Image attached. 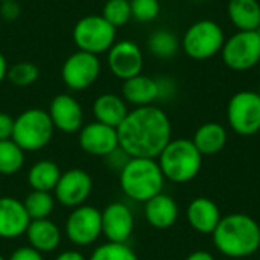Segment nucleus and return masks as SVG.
Instances as JSON below:
<instances>
[{"label":"nucleus","mask_w":260,"mask_h":260,"mask_svg":"<svg viewBox=\"0 0 260 260\" xmlns=\"http://www.w3.org/2000/svg\"><path fill=\"white\" fill-rule=\"evenodd\" d=\"M117 136L119 148L129 157L157 158L172 140V125L165 110L137 107L117 126Z\"/></svg>","instance_id":"obj_1"},{"label":"nucleus","mask_w":260,"mask_h":260,"mask_svg":"<svg viewBox=\"0 0 260 260\" xmlns=\"http://www.w3.org/2000/svg\"><path fill=\"white\" fill-rule=\"evenodd\" d=\"M216 250L230 259H245L260 248L259 222L247 213L224 216L212 233Z\"/></svg>","instance_id":"obj_2"},{"label":"nucleus","mask_w":260,"mask_h":260,"mask_svg":"<svg viewBox=\"0 0 260 260\" xmlns=\"http://www.w3.org/2000/svg\"><path fill=\"white\" fill-rule=\"evenodd\" d=\"M165 181L157 158L131 157L119 174L122 192L136 203H146L161 193Z\"/></svg>","instance_id":"obj_3"},{"label":"nucleus","mask_w":260,"mask_h":260,"mask_svg":"<svg viewBox=\"0 0 260 260\" xmlns=\"http://www.w3.org/2000/svg\"><path fill=\"white\" fill-rule=\"evenodd\" d=\"M157 161L165 178L175 184L192 181L203 168V155L189 139H172Z\"/></svg>","instance_id":"obj_4"},{"label":"nucleus","mask_w":260,"mask_h":260,"mask_svg":"<svg viewBox=\"0 0 260 260\" xmlns=\"http://www.w3.org/2000/svg\"><path fill=\"white\" fill-rule=\"evenodd\" d=\"M55 126L47 111L29 108L14 119L12 140L26 152H35L46 148L53 137Z\"/></svg>","instance_id":"obj_5"},{"label":"nucleus","mask_w":260,"mask_h":260,"mask_svg":"<svg viewBox=\"0 0 260 260\" xmlns=\"http://www.w3.org/2000/svg\"><path fill=\"white\" fill-rule=\"evenodd\" d=\"M224 43V29L215 20L209 18L192 23L180 41L183 52L195 61L210 59L215 55L221 53Z\"/></svg>","instance_id":"obj_6"},{"label":"nucleus","mask_w":260,"mask_h":260,"mask_svg":"<svg viewBox=\"0 0 260 260\" xmlns=\"http://www.w3.org/2000/svg\"><path fill=\"white\" fill-rule=\"evenodd\" d=\"M73 41L78 50L99 55L116 43V27L102 15H85L73 27Z\"/></svg>","instance_id":"obj_7"},{"label":"nucleus","mask_w":260,"mask_h":260,"mask_svg":"<svg viewBox=\"0 0 260 260\" xmlns=\"http://www.w3.org/2000/svg\"><path fill=\"white\" fill-rule=\"evenodd\" d=\"M221 56L235 72H245L260 64V30H238L225 40Z\"/></svg>","instance_id":"obj_8"},{"label":"nucleus","mask_w":260,"mask_h":260,"mask_svg":"<svg viewBox=\"0 0 260 260\" xmlns=\"http://www.w3.org/2000/svg\"><path fill=\"white\" fill-rule=\"evenodd\" d=\"M229 126L239 136L250 137L260 131V96L257 91L242 90L232 96L227 105Z\"/></svg>","instance_id":"obj_9"},{"label":"nucleus","mask_w":260,"mask_h":260,"mask_svg":"<svg viewBox=\"0 0 260 260\" xmlns=\"http://www.w3.org/2000/svg\"><path fill=\"white\" fill-rule=\"evenodd\" d=\"M101 235H102L101 210L87 204L75 207L66 221L67 239L78 247H87L94 244Z\"/></svg>","instance_id":"obj_10"},{"label":"nucleus","mask_w":260,"mask_h":260,"mask_svg":"<svg viewBox=\"0 0 260 260\" xmlns=\"http://www.w3.org/2000/svg\"><path fill=\"white\" fill-rule=\"evenodd\" d=\"M101 75V61L98 55L78 50L62 64L61 76L64 84L73 91H82L91 87Z\"/></svg>","instance_id":"obj_11"},{"label":"nucleus","mask_w":260,"mask_h":260,"mask_svg":"<svg viewBox=\"0 0 260 260\" xmlns=\"http://www.w3.org/2000/svg\"><path fill=\"white\" fill-rule=\"evenodd\" d=\"M93 190L91 175L84 169H69L61 174L53 190L55 201L64 207L82 206Z\"/></svg>","instance_id":"obj_12"},{"label":"nucleus","mask_w":260,"mask_h":260,"mask_svg":"<svg viewBox=\"0 0 260 260\" xmlns=\"http://www.w3.org/2000/svg\"><path fill=\"white\" fill-rule=\"evenodd\" d=\"M107 62L116 78L126 81L142 73L143 52L137 43L131 40H122L110 47Z\"/></svg>","instance_id":"obj_13"},{"label":"nucleus","mask_w":260,"mask_h":260,"mask_svg":"<svg viewBox=\"0 0 260 260\" xmlns=\"http://www.w3.org/2000/svg\"><path fill=\"white\" fill-rule=\"evenodd\" d=\"M81 149L93 157H108L119 148L117 128L104 125L101 122H91L79 129Z\"/></svg>","instance_id":"obj_14"},{"label":"nucleus","mask_w":260,"mask_h":260,"mask_svg":"<svg viewBox=\"0 0 260 260\" xmlns=\"http://www.w3.org/2000/svg\"><path fill=\"white\" fill-rule=\"evenodd\" d=\"M102 235L108 242L126 244L134 232V215L125 203H111L102 212Z\"/></svg>","instance_id":"obj_15"},{"label":"nucleus","mask_w":260,"mask_h":260,"mask_svg":"<svg viewBox=\"0 0 260 260\" xmlns=\"http://www.w3.org/2000/svg\"><path fill=\"white\" fill-rule=\"evenodd\" d=\"M49 116L55 126L66 134L79 133L84 126V111L81 104L70 94H58L52 99Z\"/></svg>","instance_id":"obj_16"},{"label":"nucleus","mask_w":260,"mask_h":260,"mask_svg":"<svg viewBox=\"0 0 260 260\" xmlns=\"http://www.w3.org/2000/svg\"><path fill=\"white\" fill-rule=\"evenodd\" d=\"M30 218L23 201L12 197L0 198V239H17L23 236Z\"/></svg>","instance_id":"obj_17"},{"label":"nucleus","mask_w":260,"mask_h":260,"mask_svg":"<svg viewBox=\"0 0 260 260\" xmlns=\"http://www.w3.org/2000/svg\"><path fill=\"white\" fill-rule=\"evenodd\" d=\"M186 216L189 225L201 235H212L222 219L218 204L206 197L193 198L187 206Z\"/></svg>","instance_id":"obj_18"},{"label":"nucleus","mask_w":260,"mask_h":260,"mask_svg":"<svg viewBox=\"0 0 260 260\" xmlns=\"http://www.w3.org/2000/svg\"><path fill=\"white\" fill-rule=\"evenodd\" d=\"M180 216L177 201L168 193H158L145 203V218L148 224L157 230H168L174 227Z\"/></svg>","instance_id":"obj_19"},{"label":"nucleus","mask_w":260,"mask_h":260,"mask_svg":"<svg viewBox=\"0 0 260 260\" xmlns=\"http://www.w3.org/2000/svg\"><path fill=\"white\" fill-rule=\"evenodd\" d=\"M122 98L125 99L126 104H131L136 108L154 105V102L158 101L157 79L140 73L134 78L123 81Z\"/></svg>","instance_id":"obj_20"},{"label":"nucleus","mask_w":260,"mask_h":260,"mask_svg":"<svg viewBox=\"0 0 260 260\" xmlns=\"http://www.w3.org/2000/svg\"><path fill=\"white\" fill-rule=\"evenodd\" d=\"M24 235L27 236L29 247L41 254L55 251L61 244V230L49 218L30 221Z\"/></svg>","instance_id":"obj_21"},{"label":"nucleus","mask_w":260,"mask_h":260,"mask_svg":"<svg viewBox=\"0 0 260 260\" xmlns=\"http://www.w3.org/2000/svg\"><path fill=\"white\" fill-rule=\"evenodd\" d=\"M91 110L96 122L113 128H117L129 113L125 99L114 93H104L98 96L93 102Z\"/></svg>","instance_id":"obj_22"},{"label":"nucleus","mask_w":260,"mask_h":260,"mask_svg":"<svg viewBox=\"0 0 260 260\" xmlns=\"http://www.w3.org/2000/svg\"><path fill=\"white\" fill-rule=\"evenodd\" d=\"M227 129L222 123L218 122H207L198 126L193 134V145L201 152V155H215L219 154L227 145Z\"/></svg>","instance_id":"obj_23"},{"label":"nucleus","mask_w":260,"mask_h":260,"mask_svg":"<svg viewBox=\"0 0 260 260\" xmlns=\"http://www.w3.org/2000/svg\"><path fill=\"white\" fill-rule=\"evenodd\" d=\"M227 14L238 30H260L259 0H229Z\"/></svg>","instance_id":"obj_24"},{"label":"nucleus","mask_w":260,"mask_h":260,"mask_svg":"<svg viewBox=\"0 0 260 260\" xmlns=\"http://www.w3.org/2000/svg\"><path fill=\"white\" fill-rule=\"evenodd\" d=\"M61 174L62 172L55 161L40 160L30 166V169L27 172V183L32 187V190L53 192Z\"/></svg>","instance_id":"obj_25"},{"label":"nucleus","mask_w":260,"mask_h":260,"mask_svg":"<svg viewBox=\"0 0 260 260\" xmlns=\"http://www.w3.org/2000/svg\"><path fill=\"white\" fill-rule=\"evenodd\" d=\"M181 47L180 40L177 35L168 29H158L154 30L148 40V49L149 52L161 59H171L177 55L178 49Z\"/></svg>","instance_id":"obj_26"},{"label":"nucleus","mask_w":260,"mask_h":260,"mask_svg":"<svg viewBox=\"0 0 260 260\" xmlns=\"http://www.w3.org/2000/svg\"><path fill=\"white\" fill-rule=\"evenodd\" d=\"M23 204H24V209H26L30 221L47 219L55 209V197L50 192L32 190L26 197Z\"/></svg>","instance_id":"obj_27"},{"label":"nucleus","mask_w":260,"mask_h":260,"mask_svg":"<svg viewBox=\"0 0 260 260\" xmlns=\"http://www.w3.org/2000/svg\"><path fill=\"white\" fill-rule=\"evenodd\" d=\"M24 165V151L11 139L0 142V174L14 175Z\"/></svg>","instance_id":"obj_28"},{"label":"nucleus","mask_w":260,"mask_h":260,"mask_svg":"<svg viewBox=\"0 0 260 260\" xmlns=\"http://www.w3.org/2000/svg\"><path fill=\"white\" fill-rule=\"evenodd\" d=\"M40 76V70L34 62L20 61L14 66L8 67L6 79L15 87H29L32 85Z\"/></svg>","instance_id":"obj_29"},{"label":"nucleus","mask_w":260,"mask_h":260,"mask_svg":"<svg viewBox=\"0 0 260 260\" xmlns=\"http://www.w3.org/2000/svg\"><path fill=\"white\" fill-rule=\"evenodd\" d=\"M88 260H140L134 250L126 244L107 242L99 245Z\"/></svg>","instance_id":"obj_30"},{"label":"nucleus","mask_w":260,"mask_h":260,"mask_svg":"<svg viewBox=\"0 0 260 260\" xmlns=\"http://www.w3.org/2000/svg\"><path fill=\"white\" fill-rule=\"evenodd\" d=\"M102 17L116 29L125 26L133 18L129 0H107L102 9Z\"/></svg>","instance_id":"obj_31"},{"label":"nucleus","mask_w":260,"mask_h":260,"mask_svg":"<svg viewBox=\"0 0 260 260\" xmlns=\"http://www.w3.org/2000/svg\"><path fill=\"white\" fill-rule=\"evenodd\" d=\"M131 15L140 23H149L155 20L160 14L158 0H129Z\"/></svg>","instance_id":"obj_32"},{"label":"nucleus","mask_w":260,"mask_h":260,"mask_svg":"<svg viewBox=\"0 0 260 260\" xmlns=\"http://www.w3.org/2000/svg\"><path fill=\"white\" fill-rule=\"evenodd\" d=\"M0 15L6 21H14L20 15V5L15 0L0 2Z\"/></svg>","instance_id":"obj_33"},{"label":"nucleus","mask_w":260,"mask_h":260,"mask_svg":"<svg viewBox=\"0 0 260 260\" xmlns=\"http://www.w3.org/2000/svg\"><path fill=\"white\" fill-rule=\"evenodd\" d=\"M157 84H158V101L171 99L175 94V82L171 78H168V76L158 78Z\"/></svg>","instance_id":"obj_34"},{"label":"nucleus","mask_w":260,"mask_h":260,"mask_svg":"<svg viewBox=\"0 0 260 260\" xmlns=\"http://www.w3.org/2000/svg\"><path fill=\"white\" fill-rule=\"evenodd\" d=\"M14 133V119L8 113L0 111V142L11 140Z\"/></svg>","instance_id":"obj_35"},{"label":"nucleus","mask_w":260,"mask_h":260,"mask_svg":"<svg viewBox=\"0 0 260 260\" xmlns=\"http://www.w3.org/2000/svg\"><path fill=\"white\" fill-rule=\"evenodd\" d=\"M8 260H44L43 254L34 250L32 247H20L17 248Z\"/></svg>","instance_id":"obj_36"},{"label":"nucleus","mask_w":260,"mask_h":260,"mask_svg":"<svg viewBox=\"0 0 260 260\" xmlns=\"http://www.w3.org/2000/svg\"><path fill=\"white\" fill-rule=\"evenodd\" d=\"M55 260H88L85 259V256L79 251H75V250H69V251H64L61 253Z\"/></svg>","instance_id":"obj_37"},{"label":"nucleus","mask_w":260,"mask_h":260,"mask_svg":"<svg viewBox=\"0 0 260 260\" xmlns=\"http://www.w3.org/2000/svg\"><path fill=\"white\" fill-rule=\"evenodd\" d=\"M184 260H216L215 256L209 251H204V250H198V251H193L190 253Z\"/></svg>","instance_id":"obj_38"},{"label":"nucleus","mask_w":260,"mask_h":260,"mask_svg":"<svg viewBox=\"0 0 260 260\" xmlns=\"http://www.w3.org/2000/svg\"><path fill=\"white\" fill-rule=\"evenodd\" d=\"M6 73H8V62L5 55L0 52V84L6 79Z\"/></svg>","instance_id":"obj_39"},{"label":"nucleus","mask_w":260,"mask_h":260,"mask_svg":"<svg viewBox=\"0 0 260 260\" xmlns=\"http://www.w3.org/2000/svg\"><path fill=\"white\" fill-rule=\"evenodd\" d=\"M0 260H6V259H5V257H3V256L0 254Z\"/></svg>","instance_id":"obj_40"},{"label":"nucleus","mask_w":260,"mask_h":260,"mask_svg":"<svg viewBox=\"0 0 260 260\" xmlns=\"http://www.w3.org/2000/svg\"><path fill=\"white\" fill-rule=\"evenodd\" d=\"M257 94H259V96H260V84H259V90H257Z\"/></svg>","instance_id":"obj_41"},{"label":"nucleus","mask_w":260,"mask_h":260,"mask_svg":"<svg viewBox=\"0 0 260 260\" xmlns=\"http://www.w3.org/2000/svg\"><path fill=\"white\" fill-rule=\"evenodd\" d=\"M0 2H5V0H0Z\"/></svg>","instance_id":"obj_42"}]
</instances>
